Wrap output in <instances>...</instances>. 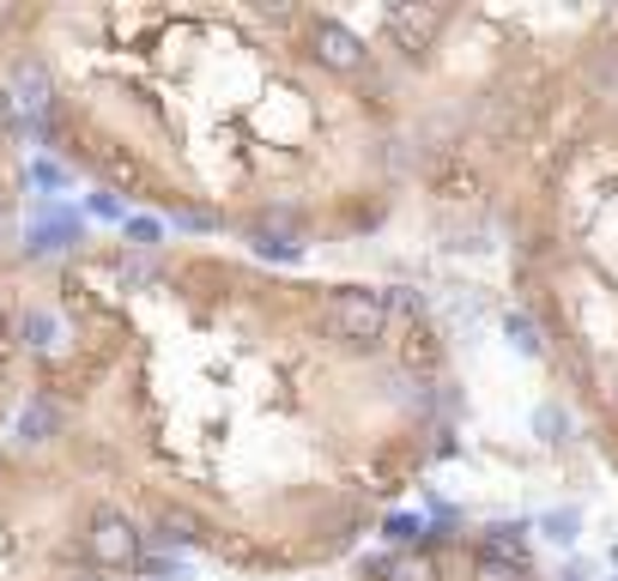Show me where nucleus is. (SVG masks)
<instances>
[{"mask_svg":"<svg viewBox=\"0 0 618 581\" xmlns=\"http://www.w3.org/2000/svg\"><path fill=\"white\" fill-rule=\"evenodd\" d=\"M527 551V527L522 521H492L480 533V558H504V563H522Z\"/></svg>","mask_w":618,"mask_h":581,"instance_id":"423d86ee","label":"nucleus"},{"mask_svg":"<svg viewBox=\"0 0 618 581\" xmlns=\"http://www.w3.org/2000/svg\"><path fill=\"white\" fill-rule=\"evenodd\" d=\"M504 333H509V345H515V352H527V357H539V352H546V340H539V328L522 315V309H509V315H504Z\"/></svg>","mask_w":618,"mask_h":581,"instance_id":"ddd939ff","label":"nucleus"},{"mask_svg":"<svg viewBox=\"0 0 618 581\" xmlns=\"http://www.w3.org/2000/svg\"><path fill=\"white\" fill-rule=\"evenodd\" d=\"M321 328H328L333 340H346V345H358V352H370V345L389 333V297H382V291H364V286L333 291L328 303H321Z\"/></svg>","mask_w":618,"mask_h":581,"instance_id":"f257e3e1","label":"nucleus"},{"mask_svg":"<svg viewBox=\"0 0 618 581\" xmlns=\"http://www.w3.org/2000/svg\"><path fill=\"white\" fill-rule=\"evenodd\" d=\"M588 85L618 97V55H595V61H588Z\"/></svg>","mask_w":618,"mask_h":581,"instance_id":"a211bd4d","label":"nucleus"},{"mask_svg":"<svg viewBox=\"0 0 618 581\" xmlns=\"http://www.w3.org/2000/svg\"><path fill=\"white\" fill-rule=\"evenodd\" d=\"M534 430L546 436V443H564V436H570V418H564V406H558V400H546V406L534 412Z\"/></svg>","mask_w":618,"mask_h":581,"instance_id":"2eb2a0df","label":"nucleus"},{"mask_svg":"<svg viewBox=\"0 0 618 581\" xmlns=\"http://www.w3.org/2000/svg\"><path fill=\"white\" fill-rule=\"evenodd\" d=\"M473 581H527L522 563H504V558H480L473 563Z\"/></svg>","mask_w":618,"mask_h":581,"instance_id":"f3484780","label":"nucleus"},{"mask_svg":"<svg viewBox=\"0 0 618 581\" xmlns=\"http://www.w3.org/2000/svg\"><path fill=\"white\" fill-rule=\"evenodd\" d=\"M382 575L389 581H436V558L431 551H401V558L382 563Z\"/></svg>","mask_w":618,"mask_h":581,"instance_id":"9d476101","label":"nucleus"},{"mask_svg":"<svg viewBox=\"0 0 618 581\" xmlns=\"http://www.w3.org/2000/svg\"><path fill=\"white\" fill-rule=\"evenodd\" d=\"M61 581H110V575H103V570H68Z\"/></svg>","mask_w":618,"mask_h":581,"instance_id":"aec40b11","label":"nucleus"},{"mask_svg":"<svg viewBox=\"0 0 618 581\" xmlns=\"http://www.w3.org/2000/svg\"><path fill=\"white\" fill-rule=\"evenodd\" d=\"M158 539H164V546H195V539H200V521L188 509H164L158 515Z\"/></svg>","mask_w":618,"mask_h":581,"instance_id":"9b49d317","label":"nucleus"},{"mask_svg":"<svg viewBox=\"0 0 618 581\" xmlns=\"http://www.w3.org/2000/svg\"><path fill=\"white\" fill-rule=\"evenodd\" d=\"M73 237H80V218H73V212H55V225H37V230H31V242H24V255H37V261H43V255L68 249Z\"/></svg>","mask_w":618,"mask_h":581,"instance_id":"1a4fd4ad","label":"nucleus"},{"mask_svg":"<svg viewBox=\"0 0 618 581\" xmlns=\"http://www.w3.org/2000/svg\"><path fill=\"white\" fill-rule=\"evenodd\" d=\"M19 436H24V443H55V436H61V406H55V400L37 394L31 406L19 412Z\"/></svg>","mask_w":618,"mask_h":581,"instance_id":"0eeeda50","label":"nucleus"},{"mask_svg":"<svg viewBox=\"0 0 618 581\" xmlns=\"http://www.w3.org/2000/svg\"><path fill=\"white\" fill-rule=\"evenodd\" d=\"M85 551H92V563H115V570H140V533L127 515L115 509H97L92 515V533H85Z\"/></svg>","mask_w":618,"mask_h":581,"instance_id":"f03ea898","label":"nucleus"},{"mask_svg":"<svg viewBox=\"0 0 618 581\" xmlns=\"http://www.w3.org/2000/svg\"><path fill=\"white\" fill-rule=\"evenodd\" d=\"M309 55H316L321 68H333V73H358V68H364V43H358L340 19H316V24H309Z\"/></svg>","mask_w":618,"mask_h":581,"instance_id":"7ed1b4c3","label":"nucleus"},{"mask_svg":"<svg viewBox=\"0 0 618 581\" xmlns=\"http://www.w3.org/2000/svg\"><path fill=\"white\" fill-rule=\"evenodd\" d=\"M382 533H389L394 546H419V539H424V521H419V515H389V521H382Z\"/></svg>","mask_w":618,"mask_h":581,"instance_id":"dca6fc26","label":"nucleus"},{"mask_svg":"<svg viewBox=\"0 0 618 581\" xmlns=\"http://www.w3.org/2000/svg\"><path fill=\"white\" fill-rule=\"evenodd\" d=\"M7 97L19 103V110H31V115H49V110H55V73H49V61L43 55H19V61H12Z\"/></svg>","mask_w":618,"mask_h":581,"instance_id":"20e7f679","label":"nucleus"},{"mask_svg":"<svg viewBox=\"0 0 618 581\" xmlns=\"http://www.w3.org/2000/svg\"><path fill=\"white\" fill-rule=\"evenodd\" d=\"M406 370H419V376H431L436 364H443V352H436V333L424 328V321H406V345H401Z\"/></svg>","mask_w":618,"mask_h":581,"instance_id":"6e6552de","label":"nucleus"},{"mask_svg":"<svg viewBox=\"0 0 618 581\" xmlns=\"http://www.w3.org/2000/svg\"><path fill=\"white\" fill-rule=\"evenodd\" d=\"M436 31H443V7H394L389 12V37L406 49V55H424Z\"/></svg>","mask_w":618,"mask_h":581,"instance_id":"39448f33","label":"nucleus"},{"mask_svg":"<svg viewBox=\"0 0 618 581\" xmlns=\"http://www.w3.org/2000/svg\"><path fill=\"white\" fill-rule=\"evenodd\" d=\"M19 333H24V345H31V352H49V345H55V315H49V309H24V321H19Z\"/></svg>","mask_w":618,"mask_h":581,"instance_id":"f8f14e48","label":"nucleus"},{"mask_svg":"<svg viewBox=\"0 0 618 581\" xmlns=\"http://www.w3.org/2000/svg\"><path fill=\"white\" fill-rule=\"evenodd\" d=\"M576 527H583V515H576V509H552V515H539V533L558 539V546H570Z\"/></svg>","mask_w":618,"mask_h":581,"instance_id":"4468645a","label":"nucleus"},{"mask_svg":"<svg viewBox=\"0 0 618 581\" xmlns=\"http://www.w3.org/2000/svg\"><path fill=\"white\" fill-rule=\"evenodd\" d=\"M127 237H134V249H152V242H158V225H152V218H127Z\"/></svg>","mask_w":618,"mask_h":581,"instance_id":"6ab92c4d","label":"nucleus"}]
</instances>
